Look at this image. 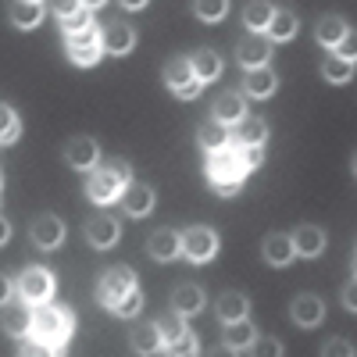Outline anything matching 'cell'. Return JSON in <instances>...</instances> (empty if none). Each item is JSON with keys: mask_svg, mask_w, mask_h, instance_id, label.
<instances>
[{"mask_svg": "<svg viewBox=\"0 0 357 357\" xmlns=\"http://www.w3.org/2000/svg\"><path fill=\"white\" fill-rule=\"evenodd\" d=\"M183 250H186V257L197 261V264L211 261V257L218 254V232H215V229H207V225H193V229H186V236H183Z\"/></svg>", "mask_w": 357, "mask_h": 357, "instance_id": "8", "label": "cell"}, {"mask_svg": "<svg viewBox=\"0 0 357 357\" xmlns=\"http://www.w3.org/2000/svg\"><path fill=\"white\" fill-rule=\"evenodd\" d=\"M354 272H357V261H354Z\"/></svg>", "mask_w": 357, "mask_h": 357, "instance_id": "52", "label": "cell"}, {"mask_svg": "<svg viewBox=\"0 0 357 357\" xmlns=\"http://www.w3.org/2000/svg\"><path fill=\"white\" fill-rule=\"evenodd\" d=\"M250 357H282V343L275 336H257L250 347Z\"/></svg>", "mask_w": 357, "mask_h": 357, "instance_id": "40", "label": "cell"}, {"mask_svg": "<svg viewBox=\"0 0 357 357\" xmlns=\"http://www.w3.org/2000/svg\"><path fill=\"white\" fill-rule=\"evenodd\" d=\"M18 357H61V347H54V343H43V340H25Z\"/></svg>", "mask_w": 357, "mask_h": 357, "instance_id": "39", "label": "cell"}, {"mask_svg": "<svg viewBox=\"0 0 357 357\" xmlns=\"http://www.w3.org/2000/svg\"><path fill=\"white\" fill-rule=\"evenodd\" d=\"M161 347H165V340H161L158 321H151V325H139V329L132 333V350H136L139 357H154Z\"/></svg>", "mask_w": 357, "mask_h": 357, "instance_id": "25", "label": "cell"}, {"mask_svg": "<svg viewBox=\"0 0 357 357\" xmlns=\"http://www.w3.org/2000/svg\"><path fill=\"white\" fill-rule=\"evenodd\" d=\"M146 250H151L154 261H172V257H178V250H183V236H178L175 229H158L151 236V243H146Z\"/></svg>", "mask_w": 357, "mask_h": 357, "instance_id": "18", "label": "cell"}, {"mask_svg": "<svg viewBox=\"0 0 357 357\" xmlns=\"http://www.w3.org/2000/svg\"><path fill=\"white\" fill-rule=\"evenodd\" d=\"M190 61H193V72H197L200 82H215L222 75V57L215 50H197Z\"/></svg>", "mask_w": 357, "mask_h": 357, "instance_id": "27", "label": "cell"}, {"mask_svg": "<svg viewBox=\"0 0 357 357\" xmlns=\"http://www.w3.org/2000/svg\"><path fill=\"white\" fill-rule=\"evenodd\" d=\"M165 82L178 100H197L200 86H204L193 72V61H186V57H172V61L165 65Z\"/></svg>", "mask_w": 357, "mask_h": 357, "instance_id": "4", "label": "cell"}, {"mask_svg": "<svg viewBox=\"0 0 357 357\" xmlns=\"http://www.w3.org/2000/svg\"><path fill=\"white\" fill-rule=\"evenodd\" d=\"M268 57H272V40L268 36H247L240 47H236V61H240L247 72L268 68Z\"/></svg>", "mask_w": 357, "mask_h": 357, "instance_id": "11", "label": "cell"}, {"mask_svg": "<svg viewBox=\"0 0 357 357\" xmlns=\"http://www.w3.org/2000/svg\"><path fill=\"white\" fill-rule=\"evenodd\" d=\"M132 47H136V33H132V25H126V22H111V25L104 29V50H107V54L126 57Z\"/></svg>", "mask_w": 357, "mask_h": 357, "instance_id": "15", "label": "cell"}, {"mask_svg": "<svg viewBox=\"0 0 357 357\" xmlns=\"http://www.w3.org/2000/svg\"><path fill=\"white\" fill-rule=\"evenodd\" d=\"M158 329H161V340H165V347H168V343H175L178 336L186 333V321H183V314L172 311V314H165V318L158 321Z\"/></svg>", "mask_w": 357, "mask_h": 357, "instance_id": "37", "label": "cell"}, {"mask_svg": "<svg viewBox=\"0 0 357 357\" xmlns=\"http://www.w3.org/2000/svg\"><path fill=\"white\" fill-rule=\"evenodd\" d=\"M65 47H68V61L72 65L93 68L100 61V54H104V36L97 33V29H86V33H79V36H68Z\"/></svg>", "mask_w": 357, "mask_h": 357, "instance_id": "6", "label": "cell"}, {"mask_svg": "<svg viewBox=\"0 0 357 357\" xmlns=\"http://www.w3.org/2000/svg\"><path fill=\"white\" fill-rule=\"evenodd\" d=\"M197 143L204 146L207 154H218V151H225L229 146V129L222 126V122H207V126H200V132H197Z\"/></svg>", "mask_w": 357, "mask_h": 357, "instance_id": "26", "label": "cell"}, {"mask_svg": "<svg viewBox=\"0 0 357 357\" xmlns=\"http://www.w3.org/2000/svg\"><path fill=\"white\" fill-rule=\"evenodd\" d=\"M111 168H114V172H118V175H122V183H126V186H129V175H132V172H129V165H126V161H114V165H111Z\"/></svg>", "mask_w": 357, "mask_h": 357, "instance_id": "48", "label": "cell"}, {"mask_svg": "<svg viewBox=\"0 0 357 357\" xmlns=\"http://www.w3.org/2000/svg\"><path fill=\"white\" fill-rule=\"evenodd\" d=\"M321 357H354V347L350 340H329L321 347Z\"/></svg>", "mask_w": 357, "mask_h": 357, "instance_id": "42", "label": "cell"}, {"mask_svg": "<svg viewBox=\"0 0 357 357\" xmlns=\"http://www.w3.org/2000/svg\"><path fill=\"white\" fill-rule=\"evenodd\" d=\"M268 36H272V43H286L296 36V15L289 11H275L272 25H268Z\"/></svg>", "mask_w": 357, "mask_h": 357, "instance_id": "33", "label": "cell"}, {"mask_svg": "<svg viewBox=\"0 0 357 357\" xmlns=\"http://www.w3.org/2000/svg\"><path fill=\"white\" fill-rule=\"evenodd\" d=\"M0 122H4V129H0V139H4L8 146L22 136V122H18V114H15V107L11 104H4L0 107Z\"/></svg>", "mask_w": 357, "mask_h": 357, "instance_id": "36", "label": "cell"}, {"mask_svg": "<svg viewBox=\"0 0 357 357\" xmlns=\"http://www.w3.org/2000/svg\"><path fill=\"white\" fill-rule=\"evenodd\" d=\"M293 247H296L301 257H318L325 250V232L318 225H301L293 232Z\"/></svg>", "mask_w": 357, "mask_h": 357, "instance_id": "21", "label": "cell"}, {"mask_svg": "<svg viewBox=\"0 0 357 357\" xmlns=\"http://www.w3.org/2000/svg\"><path fill=\"white\" fill-rule=\"evenodd\" d=\"M0 296H4V301H11V279L4 275V282H0Z\"/></svg>", "mask_w": 357, "mask_h": 357, "instance_id": "50", "label": "cell"}, {"mask_svg": "<svg viewBox=\"0 0 357 357\" xmlns=\"http://www.w3.org/2000/svg\"><path fill=\"white\" fill-rule=\"evenodd\" d=\"M139 286H136V272L129 264H118V268H111V272L100 279V286H97V301L107 307V311H114L118 304L126 301L129 293H136Z\"/></svg>", "mask_w": 357, "mask_h": 357, "instance_id": "3", "label": "cell"}, {"mask_svg": "<svg viewBox=\"0 0 357 357\" xmlns=\"http://www.w3.org/2000/svg\"><path fill=\"white\" fill-rule=\"evenodd\" d=\"M65 161H68L72 168H79V172L97 168V161H100V146H97V139H93V136H75V139H68V146H65Z\"/></svg>", "mask_w": 357, "mask_h": 357, "instance_id": "10", "label": "cell"}, {"mask_svg": "<svg viewBox=\"0 0 357 357\" xmlns=\"http://www.w3.org/2000/svg\"><path fill=\"white\" fill-rule=\"evenodd\" d=\"M314 36H318V43H325V47H340L347 36H350V29H347V22L340 18V15H325L321 22H318V29H314Z\"/></svg>", "mask_w": 357, "mask_h": 357, "instance_id": "24", "label": "cell"}, {"mask_svg": "<svg viewBox=\"0 0 357 357\" xmlns=\"http://www.w3.org/2000/svg\"><path fill=\"white\" fill-rule=\"evenodd\" d=\"M126 193V183H122V175H118L111 165L100 168L89 175V183H86V197L93 200V204H111V200H122Z\"/></svg>", "mask_w": 357, "mask_h": 357, "instance_id": "7", "label": "cell"}, {"mask_svg": "<svg viewBox=\"0 0 357 357\" xmlns=\"http://www.w3.org/2000/svg\"><path fill=\"white\" fill-rule=\"evenodd\" d=\"M264 139H268V126H264V118L247 114L243 122H240V146H261Z\"/></svg>", "mask_w": 357, "mask_h": 357, "instance_id": "31", "label": "cell"}, {"mask_svg": "<svg viewBox=\"0 0 357 357\" xmlns=\"http://www.w3.org/2000/svg\"><path fill=\"white\" fill-rule=\"evenodd\" d=\"M11 22L18 29H36L43 22V4H36V0H18V4H11Z\"/></svg>", "mask_w": 357, "mask_h": 357, "instance_id": "28", "label": "cell"}, {"mask_svg": "<svg viewBox=\"0 0 357 357\" xmlns=\"http://www.w3.org/2000/svg\"><path fill=\"white\" fill-rule=\"evenodd\" d=\"M122 211L129 215V218H146L154 211V190L151 186H126V193H122Z\"/></svg>", "mask_w": 357, "mask_h": 357, "instance_id": "13", "label": "cell"}, {"mask_svg": "<svg viewBox=\"0 0 357 357\" xmlns=\"http://www.w3.org/2000/svg\"><path fill=\"white\" fill-rule=\"evenodd\" d=\"M86 240H89V247H97V250L114 247V243H118V222L107 218V215L89 218V222H86Z\"/></svg>", "mask_w": 357, "mask_h": 357, "instance_id": "14", "label": "cell"}, {"mask_svg": "<svg viewBox=\"0 0 357 357\" xmlns=\"http://www.w3.org/2000/svg\"><path fill=\"white\" fill-rule=\"evenodd\" d=\"M204 307V289L200 286H193V282H186V286H178L175 293H172V311L175 314H197Z\"/></svg>", "mask_w": 357, "mask_h": 357, "instance_id": "22", "label": "cell"}, {"mask_svg": "<svg viewBox=\"0 0 357 357\" xmlns=\"http://www.w3.org/2000/svg\"><path fill=\"white\" fill-rule=\"evenodd\" d=\"M243 161H247V168H257L264 161V151L261 146H243Z\"/></svg>", "mask_w": 357, "mask_h": 357, "instance_id": "45", "label": "cell"}, {"mask_svg": "<svg viewBox=\"0 0 357 357\" xmlns=\"http://www.w3.org/2000/svg\"><path fill=\"white\" fill-rule=\"evenodd\" d=\"M122 8H126V11H143L146 0H122Z\"/></svg>", "mask_w": 357, "mask_h": 357, "instance_id": "49", "label": "cell"}, {"mask_svg": "<svg viewBox=\"0 0 357 357\" xmlns=\"http://www.w3.org/2000/svg\"><path fill=\"white\" fill-rule=\"evenodd\" d=\"M197 350H200V343H197V336H193L190 329H186L183 336H178L175 343H168V347H165V354H168V357H197Z\"/></svg>", "mask_w": 357, "mask_h": 357, "instance_id": "38", "label": "cell"}, {"mask_svg": "<svg viewBox=\"0 0 357 357\" xmlns=\"http://www.w3.org/2000/svg\"><path fill=\"white\" fill-rule=\"evenodd\" d=\"M289 314H293V321L301 325V329H314V325H321V318H325V304L318 301L314 293H301L293 301Z\"/></svg>", "mask_w": 357, "mask_h": 357, "instance_id": "12", "label": "cell"}, {"mask_svg": "<svg viewBox=\"0 0 357 357\" xmlns=\"http://www.w3.org/2000/svg\"><path fill=\"white\" fill-rule=\"evenodd\" d=\"M247 161H243V146H225V151L211 154L207 158V178H211V186H222V183H240L247 178Z\"/></svg>", "mask_w": 357, "mask_h": 357, "instance_id": "2", "label": "cell"}, {"mask_svg": "<svg viewBox=\"0 0 357 357\" xmlns=\"http://www.w3.org/2000/svg\"><path fill=\"white\" fill-rule=\"evenodd\" d=\"M225 11H229L225 0H197V4H193V15H197L200 22H222Z\"/></svg>", "mask_w": 357, "mask_h": 357, "instance_id": "35", "label": "cell"}, {"mask_svg": "<svg viewBox=\"0 0 357 357\" xmlns=\"http://www.w3.org/2000/svg\"><path fill=\"white\" fill-rule=\"evenodd\" d=\"M336 57H343V61H350V65L357 61V33H350V36L336 47Z\"/></svg>", "mask_w": 357, "mask_h": 357, "instance_id": "43", "label": "cell"}, {"mask_svg": "<svg viewBox=\"0 0 357 357\" xmlns=\"http://www.w3.org/2000/svg\"><path fill=\"white\" fill-rule=\"evenodd\" d=\"M321 75L329 79V82H336V86H343V82H350V75H354V65L350 61H343V57H329V61L321 65Z\"/></svg>", "mask_w": 357, "mask_h": 357, "instance_id": "34", "label": "cell"}, {"mask_svg": "<svg viewBox=\"0 0 357 357\" xmlns=\"http://www.w3.org/2000/svg\"><path fill=\"white\" fill-rule=\"evenodd\" d=\"M354 175H357V154H354Z\"/></svg>", "mask_w": 357, "mask_h": 357, "instance_id": "51", "label": "cell"}, {"mask_svg": "<svg viewBox=\"0 0 357 357\" xmlns=\"http://www.w3.org/2000/svg\"><path fill=\"white\" fill-rule=\"evenodd\" d=\"M275 89H279V79H275L272 68H254V72H247V79H243V93H247L250 100H268Z\"/></svg>", "mask_w": 357, "mask_h": 357, "instance_id": "16", "label": "cell"}, {"mask_svg": "<svg viewBox=\"0 0 357 357\" xmlns=\"http://www.w3.org/2000/svg\"><path fill=\"white\" fill-rule=\"evenodd\" d=\"M29 236H33V243L40 250H54V247H61V240H65V222L57 215H40L33 225H29Z\"/></svg>", "mask_w": 357, "mask_h": 357, "instance_id": "9", "label": "cell"}, {"mask_svg": "<svg viewBox=\"0 0 357 357\" xmlns=\"http://www.w3.org/2000/svg\"><path fill=\"white\" fill-rule=\"evenodd\" d=\"M296 257V247H293V236H282V232H272L264 240V261L272 268H286L289 261Z\"/></svg>", "mask_w": 357, "mask_h": 357, "instance_id": "19", "label": "cell"}, {"mask_svg": "<svg viewBox=\"0 0 357 357\" xmlns=\"http://www.w3.org/2000/svg\"><path fill=\"white\" fill-rule=\"evenodd\" d=\"M343 307H347V311H357V279H350V282L343 286Z\"/></svg>", "mask_w": 357, "mask_h": 357, "instance_id": "44", "label": "cell"}, {"mask_svg": "<svg viewBox=\"0 0 357 357\" xmlns=\"http://www.w3.org/2000/svg\"><path fill=\"white\" fill-rule=\"evenodd\" d=\"M247 311H250V301H247L243 293H236V289L222 293V301H218V318H222L225 325H232V321H247Z\"/></svg>", "mask_w": 357, "mask_h": 357, "instance_id": "23", "label": "cell"}, {"mask_svg": "<svg viewBox=\"0 0 357 357\" xmlns=\"http://www.w3.org/2000/svg\"><path fill=\"white\" fill-rule=\"evenodd\" d=\"M218 197H236V193H240V183H222V186H211Z\"/></svg>", "mask_w": 357, "mask_h": 357, "instance_id": "46", "label": "cell"}, {"mask_svg": "<svg viewBox=\"0 0 357 357\" xmlns=\"http://www.w3.org/2000/svg\"><path fill=\"white\" fill-rule=\"evenodd\" d=\"M18 296L25 304H47L50 296H54V275H50V268H25L22 279H18Z\"/></svg>", "mask_w": 357, "mask_h": 357, "instance_id": "5", "label": "cell"}, {"mask_svg": "<svg viewBox=\"0 0 357 357\" xmlns=\"http://www.w3.org/2000/svg\"><path fill=\"white\" fill-rule=\"evenodd\" d=\"M4 333L8 336H29L33 333V304H4Z\"/></svg>", "mask_w": 357, "mask_h": 357, "instance_id": "17", "label": "cell"}, {"mask_svg": "<svg viewBox=\"0 0 357 357\" xmlns=\"http://www.w3.org/2000/svg\"><path fill=\"white\" fill-rule=\"evenodd\" d=\"M254 340H257V333H254L250 321H232V325H225V347H232V350H250Z\"/></svg>", "mask_w": 357, "mask_h": 357, "instance_id": "29", "label": "cell"}, {"mask_svg": "<svg viewBox=\"0 0 357 357\" xmlns=\"http://www.w3.org/2000/svg\"><path fill=\"white\" fill-rule=\"evenodd\" d=\"M72 329H75L72 311L54 307V304H40V307H33V336H36V340L54 343V347H65L68 336H72Z\"/></svg>", "mask_w": 357, "mask_h": 357, "instance_id": "1", "label": "cell"}, {"mask_svg": "<svg viewBox=\"0 0 357 357\" xmlns=\"http://www.w3.org/2000/svg\"><path fill=\"white\" fill-rule=\"evenodd\" d=\"M139 307H143V293L136 289V293H129L122 304H118L111 314H118V318H132V314H139Z\"/></svg>", "mask_w": 357, "mask_h": 357, "instance_id": "41", "label": "cell"}, {"mask_svg": "<svg viewBox=\"0 0 357 357\" xmlns=\"http://www.w3.org/2000/svg\"><path fill=\"white\" fill-rule=\"evenodd\" d=\"M100 4H79L68 18H61V29H65V36H79L86 33V29H93V22H89V11H97Z\"/></svg>", "mask_w": 357, "mask_h": 357, "instance_id": "32", "label": "cell"}, {"mask_svg": "<svg viewBox=\"0 0 357 357\" xmlns=\"http://www.w3.org/2000/svg\"><path fill=\"white\" fill-rule=\"evenodd\" d=\"M243 118H247V100H243V93H225V97L215 100V122H222V126H240Z\"/></svg>", "mask_w": 357, "mask_h": 357, "instance_id": "20", "label": "cell"}, {"mask_svg": "<svg viewBox=\"0 0 357 357\" xmlns=\"http://www.w3.org/2000/svg\"><path fill=\"white\" fill-rule=\"evenodd\" d=\"M272 18H275V8L272 4H247L243 8V22H247V29L254 36H261L268 25H272Z\"/></svg>", "mask_w": 357, "mask_h": 357, "instance_id": "30", "label": "cell"}, {"mask_svg": "<svg viewBox=\"0 0 357 357\" xmlns=\"http://www.w3.org/2000/svg\"><path fill=\"white\" fill-rule=\"evenodd\" d=\"M236 354H240V350H232V347H225V343H222V347H215L207 357H236Z\"/></svg>", "mask_w": 357, "mask_h": 357, "instance_id": "47", "label": "cell"}]
</instances>
